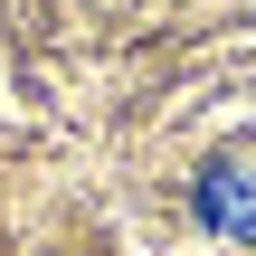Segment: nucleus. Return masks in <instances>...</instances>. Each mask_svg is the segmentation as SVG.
Listing matches in <instances>:
<instances>
[{
    "mask_svg": "<svg viewBox=\"0 0 256 256\" xmlns=\"http://www.w3.org/2000/svg\"><path fill=\"white\" fill-rule=\"evenodd\" d=\"M200 218L218 238H256V162H209L200 171Z\"/></svg>",
    "mask_w": 256,
    "mask_h": 256,
    "instance_id": "obj_1",
    "label": "nucleus"
}]
</instances>
